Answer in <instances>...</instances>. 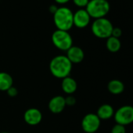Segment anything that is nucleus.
Segmentation results:
<instances>
[{
  "label": "nucleus",
  "mask_w": 133,
  "mask_h": 133,
  "mask_svg": "<svg viewBox=\"0 0 133 133\" xmlns=\"http://www.w3.org/2000/svg\"><path fill=\"white\" fill-rule=\"evenodd\" d=\"M57 9H58V7L56 6V5H51L50 6H49V12L50 13H52V14H54L55 13H56V11L57 10Z\"/></svg>",
  "instance_id": "4be33fe9"
},
{
  "label": "nucleus",
  "mask_w": 133,
  "mask_h": 133,
  "mask_svg": "<svg viewBox=\"0 0 133 133\" xmlns=\"http://www.w3.org/2000/svg\"><path fill=\"white\" fill-rule=\"evenodd\" d=\"M65 97L62 96H56L52 97L48 103V108L52 114H59L65 109Z\"/></svg>",
  "instance_id": "9d476101"
},
{
  "label": "nucleus",
  "mask_w": 133,
  "mask_h": 133,
  "mask_svg": "<svg viewBox=\"0 0 133 133\" xmlns=\"http://www.w3.org/2000/svg\"><path fill=\"white\" fill-rule=\"evenodd\" d=\"M106 45H107V49L110 52H117L120 50L121 47V43L119 38L110 36L108 38H107Z\"/></svg>",
  "instance_id": "dca6fc26"
},
{
  "label": "nucleus",
  "mask_w": 133,
  "mask_h": 133,
  "mask_svg": "<svg viewBox=\"0 0 133 133\" xmlns=\"http://www.w3.org/2000/svg\"><path fill=\"white\" fill-rule=\"evenodd\" d=\"M110 4L107 0H89L85 10L90 17L96 19L105 17L110 11Z\"/></svg>",
  "instance_id": "7ed1b4c3"
},
{
  "label": "nucleus",
  "mask_w": 133,
  "mask_h": 133,
  "mask_svg": "<svg viewBox=\"0 0 133 133\" xmlns=\"http://www.w3.org/2000/svg\"><path fill=\"white\" fill-rule=\"evenodd\" d=\"M70 1L71 0H55V2L58 4H66Z\"/></svg>",
  "instance_id": "5701e85b"
},
{
  "label": "nucleus",
  "mask_w": 133,
  "mask_h": 133,
  "mask_svg": "<svg viewBox=\"0 0 133 133\" xmlns=\"http://www.w3.org/2000/svg\"><path fill=\"white\" fill-rule=\"evenodd\" d=\"M65 103H66V106L72 107L76 103V99L75 96L69 95L66 97H65Z\"/></svg>",
  "instance_id": "a211bd4d"
},
{
  "label": "nucleus",
  "mask_w": 133,
  "mask_h": 133,
  "mask_svg": "<svg viewBox=\"0 0 133 133\" xmlns=\"http://www.w3.org/2000/svg\"><path fill=\"white\" fill-rule=\"evenodd\" d=\"M72 65L66 56L58 55L51 59L49 63V71L55 78L63 79L70 75Z\"/></svg>",
  "instance_id": "f257e3e1"
},
{
  "label": "nucleus",
  "mask_w": 133,
  "mask_h": 133,
  "mask_svg": "<svg viewBox=\"0 0 133 133\" xmlns=\"http://www.w3.org/2000/svg\"><path fill=\"white\" fill-rule=\"evenodd\" d=\"M114 112L115 111L111 105L103 104L98 108L96 115L100 120H108L114 117Z\"/></svg>",
  "instance_id": "ddd939ff"
},
{
  "label": "nucleus",
  "mask_w": 133,
  "mask_h": 133,
  "mask_svg": "<svg viewBox=\"0 0 133 133\" xmlns=\"http://www.w3.org/2000/svg\"><path fill=\"white\" fill-rule=\"evenodd\" d=\"M52 42L56 48L66 52L73 45V39L70 33L58 29L52 33Z\"/></svg>",
  "instance_id": "39448f33"
},
{
  "label": "nucleus",
  "mask_w": 133,
  "mask_h": 133,
  "mask_svg": "<svg viewBox=\"0 0 133 133\" xmlns=\"http://www.w3.org/2000/svg\"><path fill=\"white\" fill-rule=\"evenodd\" d=\"M24 120L29 125H37L42 120V114L38 109L31 107L24 112Z\"/></svg>",
  "instance_id": "1a4fd4ad"
},
{
  "label": "nucleus",
  "mask_w": 133,
  "mask_h": 133,
  "mask_svg": "<svg viewBox=\"0 0 133 133\" xmlns=\"http://www.w3.org/2000/svg\"><path fill=\"white\" fill-rule=\"evenodd\" d=\"M113 28L112 23L105 17L96 19L91 28L92 34L99 38H108L110 37Z\"/></svg>",
  "instance_id": "20e7f679"
},
{
  "label": "nucleus",
  "mask_w": 133,
  "mask_h": 133,
  "mask_svg": "<svg viewBox=\"0 0 133 133\" xmlns=\"http://www.w3.org/2000/svg\"><path fill=\"white\" fill-rule=\"evenodd\" d=\"M6 92H7V94H8L9 96H10V97H15V96H17V94H18V90H17V89L16 87H14V86L13 85L12 87H10V88L6 91Z\"/></svg>",
  "instance_id": "aec40b11"
},
{
  "label": "nucleus",
  "mask_w": 133,
  "mask_h": 133,
  "mask_svg": "<svg viewBox=\"0 0 133 133\" xmlns=\"http://www.w3.org/2000/svg\"><path fill=\"white\" fill-rule=\"evenodd\" d=\"M0 133H10V132H6V131H3V132H0Z\"/></svg>",
  "instance_id": "b1692460"
},
{
  "label": "nucleus",
  "mask_w": 133,
  "mask_h": 133,
  "mask_svg": "<svg viewBox=\"0 0 133 133\" xmlns=\"http://www.w3.org/2000/svg\"><path fill=\"white\" fill-rule=\"evenodd\" d=\"M122 35V31L120 28H113V31H112V33H111V36L114 37V38H119Z\"/></svg>",
  "instance_id": "412c9836"
},
{
  "label": "nucleus",
  "mask_w": 133,
  "mask_h": 133,
  "mask_svg": "<svg viewBox=\"0 0 133 133\" xmlns=\"http://www.w3.org/2000/svg\"><path fill=\"white\" fill-rule=\"evenodd\" d=\"M77 88H78L77 82L73 78L68 76L62 79L61 89L64 93L68 95H72L73 93L76 92Z\"/></svg>",
  "instance_id": "f8f14e48"
},
{
  "label": "nucleus",
  "mask_w": 133,
  "mask_h": 133,
  "mask_svg": "<svg viewBox=\"0 0 133 133\" xmlns=\"http://www.w3.org/2000/svg\"><path fill=\"white\" fill-rule=\"evenodd\" d=\"M114 118L117 124L123 126L133 123V107L129 105L121 107L114 112Z\"/></svg>",
  "instance_id": "423d86ee"
},
{
  "label": "nucleus",
  "mask_w": 133,
  "mask_h": 133,
  "mask_svg": "<svg viewBox=\"0 0 133 133\" xmlns=\"http://www.w3.org/2000/svg\"><path fill=\"white\" fill-rule=\"evenodd\" d=\"M73 12L68 7H58L53 14V22L58 30L68 31L74 26Z\"/></svg>",
  "instance_id": "f03ea898"
},
{
  "label": "nucleus",
  "mask_w": 133,
  "mask_h": 133,
  "mask_svg": "<svg viewBox=\"0 0 133 133\" xmlns=\"http://www.w3.org/2000/svg\"><path fill=\"white\" fill-rule=\"evenodd\" d=\"M74 4L80 8H83V7H86V6L88 5L89 0H72Z\"/></svg>",
  "instance_id": "6ab92c4d"
},
{
  "label": "nucleus",
  "mask_w": 133,
  "mask_h": 133,
  "mask_svg": "<svg viewBox=\"0 0 133 133\" xmlns=\"http://www.w3.org/2000/svg\"><path fill=\"white\" fill-rule=\"evenodd\" d=\"M14 79L12 76L6 72H0V91L6 92L13 86Z\"/></svg>",
  "instance_id": "4468645a"
},
{
  "label": "nucleus",
  "mask_w": 133,
  "mask_h": 133,
  "mask_svg": "<svg viewBox=\"0 0 133 133\" xmlns=\"http://www.w3.org/2000/svg\"><path fill=\"white\" fill-rule=\"evenodd\" d=\"M90 16L84 9H80L73 15V24L78 28H85L90 23Z\"/></svg>",
  "instance_id": "6e6552de"
},
{
  "label": "nucleus",
  "mask_w": 133,
  "mask_h": 133,
  "mask_svg": "<svg viewBox=\"0 0 133 133\" xmlns=\"http://www.w3.org/2000/svg\"><path fill=\"white\" fill-rule=\"evenodd\" d=\"M101 120L96 114H87L82 121V128L86 133H95L100 127Z\"/></svg>",
  "instance_id": "0eeeda50"
},
{
  "label": "nucleus",
  "mask_w": 133,
  "mask_h": 133,
  "mask_svg": "<svg viewBox=\"0 0 133 133\" xmlns=\"http://www.w3.org/2000/svg\"><path fill=\"white\" fill-rule=\"evenodd\" d=\"M66 56L73 63H80L85 58V53L82 48L78 46L72 45L68 51H66Z\"/></svg>",
  "instance_id": "9b49d317"
},
{
  "label": "nucleus",
  "mask_w": 133,
  "mask_h": 133,
  "mask_svg": "<svg viewBox=\"0 0 133 133\" xmlns=\"http://www.w3.org/2000/svg\"><path fill=\"white\" fill-rule=\"evenodd\" d=\"M110 133H126V129H125L124 126H123L121 124H116L112 128Z\"/></svg>",
  "instance_id": "f3484780"
},
{
  "label": "nucleus",
  "mask_w": 133,
  "mask_h": 133,
  "mask_svg": "<svg viewBox=\"0 0 133 133\" xmlns=\"http://www.w3.org/2000/svg\"><path fill=\"white\" fill-rule=\"evenodd\" d=\"M107 89L111 94L119 95L124 92V85L121 81L117 79H114L109 82L107 85Z\"/></svg>",
  "instance_id": "2eb2a0df"
}]
</instances>
